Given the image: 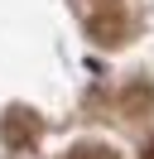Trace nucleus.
<instances>
[{
	"label": "nucleus",
	"mask_w": 154,
	"mask_h": 159,
	"mask_svg": "<svg viewBox=\"0 0 154 159\" xmlns=\"http://www.w3.org/2000/svg\"><path fill=\"white\" fill-rule=\"evenodd\" d=\"M87 34H92L96 43H106V48H116V43H125L135 34V20L125 10H116V5H106V10H96L92 20H87Z\"/></svg>",
	"instance_id": "obj_1"
},
{
	"label": "nucleus",
	"mask_w": 154,
	"mask_h": 159,
	"mask_svg": "<svg viewBox=\"0 0 154 159\" xmlns=\"http://www.w3.org/2000/svg\"><path fill=\"white\" fill-rule=\"evenodd\" d=\"M38 130H43V125H38V116H34L29 106H10L5 120H0V135H5L10 149H29V145L38 140Z\"/></svg>",
	"instance_id": "obj_2"
},
{
	"label": "nucleus",
	"mask_w": 154,
	"mask_h": 159,
	"mask_svg": "<svg viewBox=\"0 0 154 159\" xmlns=\"http://www.w3.org/2000/svg\"><path fill=\"white\" fill-rule=\"evenodd\" d=\"M67 159H116V149H111V145H96V140H87V145H77Z\"/></svg>",
	"instance_id": "obj_3"
},
{
	"label": "nucleus",
	"mask_w": 154,
	"mask_h": 159,
	"mask_svg": "<svg viewBox=\"0 0 154 159\" xmlns=\"http://www.w3.org/2000/svg\"><path fill=\"white\" fill-rule=\"evenodd\" d=\"M140 159H154V140H149V145H144V154H140Z\"/></svg>",
	"instance_id": "obj_4"
}]
</instances>
